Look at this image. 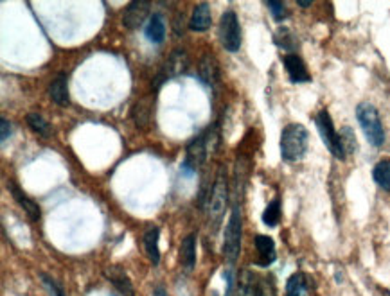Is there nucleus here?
<instances>
[{
	"mask_svg": "<svg viewBox=\"0 0 390 296\" xmlns=\"http://www.w3.org/2000/svg\"><path fill=\"white\" fill-rule=\"evenodd\" d=\"M8 188H9V192H11V196L15 198V201H17L22 209H24V212L29 216L31 221H40V217H42V210H40V207H38L36 201L31 200V198L27 196V194H25V192L22 191L17 184H13V182H9Z\"/></svg>",
	"mask_w": 390,
	"mask_h": 296,
	"instance_id": "f8f14e48",
	"label": "nucleus"
},
{
	"mask_svg": "<svg viewBox=\"0 0 390 296\" xmlns=\"http://www.w3.org/2000/svg\"><path fill=\"white\" fill-rule=\"evenodd\" d=\"M282 63H284V68L286 72H288V77L291 83L298 84V83H308V81H311V75L310 72H308V67L306 63L302 61V58L298 54H286L284 58H282Z\"/></svg>",
	"mask_w": 390,
	"mask_h": 296,
	"instance_id": "9d476101",
	"label": "nucleus"
},
{
	"mask_svg": "<svg viewBox=\"0 0 390 296\" xmlns=\"http://www.w3.org/2000/svg\"><path fill=\"white\" fill-rule=\"evenodd\" d=\"M198 75H200V80L205 83V87H216V83H218L219 80V67L218 61H216V58H214L212 54L203 56V59L200 61V72H198Z\"/></svg>",
	"mask_w": 390,
	"mask_h": 296,
	"instance_id": "2eb2a0df",
	"label": "nucleus"
},
{
	"mask_svg": "<svg viewBox=\"0 0 390 296\" xmlns=\"http://www.w3.org/2000/svg\"><path fill=\"white\" fill-rule=\"evenodd\" d=\"M40 280H42L43 288L49 291L50 296H65V293H63V288L58 284V282H56L55 279H52V276L45 275V273H40Z\"/></svg>",
	"mask_w": 390,
	"mask_h": 296,
	"instance_id": "c85d7f7f",
	"label": "nucleus"
},
{
	"mask_svg": "<svg viewBox=\"0 0 390 296\" xmlns=\"http://www.w3.org/2000/svg\"><path fill=\"white\" fill-rule=\"evenodd\" d=\"M144 34H146L147 40L153 43L164 42V38H166V22H164V17L160 13H155V15L150 18Z\"/></svg>",
	"mask_w": 390,
	"mask_h": 296,
	"instance_id": "6ab92c4d",
	"label": "nucleus"
},
{
	"mask_svg": "<svg viewBox=\"0 0 390 296\" xmlns=\"http://www.w3.org/2000/svg\"><path fill=\"white\" fill-rule=\"evenodd\" d=\"M27 124H29L31 130H33L34 133L40 135V137L43 138L50 137V124L42 117V113L38 112L29 113V115H27Z\"/></svg>",
	"mask_w": 390,
	"mask_h": 296,
	"instance_id": "b1692460",
	"label": "nucleus"
},
{
	"mask_svg": "<svg viewBox=\"0 0 390 296\" xmlns=\"http://www.w3.org/2000/svg\"><path fill=\"white\" fill-rule=\"evenodd\" d=\"M219 40L223 49L229 52H238L241 47V25L238 15L232 9H226L219 18Z\"/></svg>",
	"mask_w": 390,
	"mask_h": 296,
	"instance_id": "0eeeda50",
	"label": "nucleus"
},
{
	"mask_svg": "<svg viewBox=\"0 0 390 296\" xmlns=\"http://www.w3.org/2000/svg\"><path fill=\"white\" fill-rule=\"evenodd\" d=\"M189 67V56L184 49H175L169 56V59L164 65L162 75L159 80L155 81V88H160V84L164 83L166 80H171V77H176V75L184 74Z\"/></svg>",
	"mask_w": 390,
	"mask_h": 296,
	"instance_id": "6e6552de",
	"label": "nucleus"
},
{
	"mask_svg": "<svg viewBox=\"0 0 390 296\" xmlns=\"http://www.w3.org/2000/svg\"><path fill=\"white\" fill-rule=\"evenodd\" d=\"M297 4L301 6V8H310V6L313 4V2H310V0H298Z\"/></svg>",
	"mask_w": 390,
	"mask_h": 296,
	"instance_id": "7c9ffc66",
	"label": "nucleus"
},
{
	"mask_svg": "<svg viewBox=\"0 0 390 296\" xmlns=\"http://www.w3.org/2000/svg\"><path fill=\"white\" fill-rule=\"evenodd\" d=\"M150 8L151 4L146 2V0H135V2H130L128 8L124 9V13H122V24H124L126 29H138L147 18V15H150Z\"/></svg>",
	"mask_w": 390,
	"mask_h": 296,
	"instance_id": "1a4fd4ad",
	"label": "nucleus"
},
{
	"mask_svg": "<svg viewBox=\"0 0 390 296\" xmlns=\"http://www.w3.org/2000/svg\"><path fill=\"white\" fill-rule=\"evenodd\" d=\"M356 119L370 146L382 147L385 144V128H383V122L380 119L376 106L367 103V101L360 103L356 106Z\"/></svg>",
	"mask_w": 390,
	"mask_h": 296,
	"instance_id": "7ed1b4c3",
	"label": "nucleus"
},
{
	"mask_svg": "<svg viewBox=\"0 0 390 296\" xmlns=\"http://www.w3.org/2000/svg\"><path fill=\"white\" fill-rule=\"evenodd\" d=\"M212 24V13H210V6L201 2L194 8L191 20H189V29L196 31V33H203L207 31Z\"/></svg>",
	"mask_w": 390,
	"mask_h": 296,
	"instance_id": "4468645a",
	"label": "nucleus"
},
{
	"mask_svg": "<svg viewBox=\"0 0 390 296\" xmlns=\"http://www.w3.org/2000/svg\"><path fill=\"white\" fill-rule=\"evenodd\" d=\"M155 296H168V293L164 291L162 288H159V289H155Z\"/></svg>",
	"mask_w": 390,
	"mask_h": 296,
	"instance_id": "2f4dec72",
	"label": "nucleus"
},
{
	"mask_svg": "<svg viewBox=\"0 0 390 296\" xmlns=\"http://www.w3.org/2000/svg\"><path fill=\"white\" fill-rule=\"evenodd\" d=\"M281 221V201L273 200L272 203H268V207L263 212V223L270 228H275Z\"/></svg>",
	"mask_w": 390,
	"mask_h": 296,
	"instance_id": "393cba45",
	"label": "nucleus"
},
{
	"mask_svg": "<svg viewBox=\"0 0 390 296\" xmlns=\"http://www.w3.org/2000/svg\"><path fill=\"white\" fill-rule=\"evenodd\" d=\"M159 239H160V228L159 226H150V228L144 232V250H146L147 259L153 266L160 262V250H159Z\"/></svg>",
	"mask_w": 390,
	"mask_h": 296,
	"instance_id": "f3484780",
	"label": "nucleus"
},
{
	"mask_svg": "<svg viewBox=\"0 0 390 296\" xmlns=\"http://www.w3.org/2000/svg\"><path fill=\"white\" fill-rule=\"evenodd\" d=\"M13 130H11V122L8 119H0V142L4 144L9 137H11Z\"/></svg>",
	"mask_w": 390,
	"mask_h": 296,
	"instance_id": "c756f323",
	"label": "nucleus"
},
{
	"mask_svg": "<svg viewBox=\"0 0 390 296\" xmlns=\"http://www.w3.org/2000/svg\"><path fill=\"white\" fill-rule=\"evenodd\" d=\"M373 178L383 191L390 192V160H382L374 165Z\"/></svg>",
	"mask_w": 390,
	"mask_h": 296,
	"instance_id": "4be33fe9",
	"label": "nucleus"
},
{
	"mask_svg": "<svg viewBox=\"0 0 390 296\" xmlns=\"http://www.w3.org/2000/svg\"><path fill=\"white\" fill-rule=\"evenodd\" d=\"M218 126H209V130L203 131L200 137H196L193 142L187 146V153H185V160L182 163L184 169H187L189 172L196 171L198 167H201V163L205 162L209 153H212L216 140H218Z\"/></svg>",
	"mask_w": 390,
	"mask_h": 296,
	"instance_id": "20e7f679",
	"label": "nucleus"
},
{
	"mask_svg": "<svg viewBox=\"0 0 390 296\" xmlns=\"http://www.w3.org/2000/svg\"><path fill=\"white\" fill-rule=\"evenodd\" d=\"M310 146V133L302 124H288L281 133V156L284 162L304 158Z\"/></svg>",
	"mask_w": 390,
	"mask_h": 296,
	"instance_id": "f03ea898",
	"label": "nucleus"
},
{
	"mask_svg": "<svg viewBox=\"0 0 390 296\" xmlns=\"http://www.w3.org/2000/svg\"><path fill=\"white\" fill-rule=\"evenodd\" d=\"M49 97L55 105L65 106L71 105V96H68V80L65 74H59L56 80L50 81L49 84Z\"/></svg>",
	"mask_w": 390,
	"mask_h": 296,
	"instance_id": "ddd939ff",
	"label": "nucleus"
},
{
	"mask_svg": "<svg viewBox=\"0 0 390 296\" xmlns=\"http://www.w3.org/2000/svg\"><path fill=\"white\" fill-rule=\"evenodd\" d=\"M238 296H261L259 288H257L254 279L248 273H245L243 279H241V284L238 288Z\"/></svg>",
	"mask_w": 390,
	"mask_h": 296,
	"instance_id": "bb28decb",
	"label": "nucleus"
},
{
	"mask_svg": "<svg viewBox=\"0 0 390 296\" xmlns=\"http://www.w3.org/2000/svg\"><path fill=\"white\" fill-rule=\"evenodd\" d=\"M268 6L270 13H272V17L275 22H282L286 17H288V9H286L284 2H279V0H270L266 2Z\"/></svg>",
	"mask_w": 390,
	"mask_h": 296,
	"instance_id": "cd10ccee",
	"label": "nucleus"
},
{
	"mask_svg": "<svg viewBox=\"0 0 390 296\" xmlns=\"http://www.w3.org/2000/svg\"><path fill=\"white\" fill-rule=\"evenodd\" d=\"M105 276L113 284V288L117 289L122 296H135V289L131 280L128 279L121 267H108L105 272Z\"/></svg>",
	"mask_w": 390,
	"mask_h": 296,
	"instance_id": "dca6fc26",
	"label": "nucleus"
},
{
	"mask_svg": "<svg viewBox=\"0 0 390 296\" xmlns=\"http://www.w3.org/2000/svg\"><path fill=\"white\" fill-rule=\"evenodd\" d=\"M273 42H275L277 47H281L282 50H286L288 54H291V50L297 49V38L288 27H281L277 31L275 36H273Z\"/></svg>",
	"mask_w": 390,
	"mask_h": 296,
	"instance_id": "5701e85b",
	"label": "nucleus"
},
{
	"mask_svg": "<svg viewBox=\"0 0 390 296\" xmlns=\"http://www.w3.org/2000/svg\"><path fill=\"white\" fill-rule=\"evenodd\" d=\"M286 296H308L306 275L301 272L294 273L286 282Z\"/></svg>",
	"mask_w": 390,
	"mask_h": 296,
	"instance_id": "aec40b11",
	"label": "nucleus"
},
{
	"mask_svg": "<svg viewBox=\"0 0 390 296\" xmlns=\"http://www.w3.org/2000/svg\"><path fill=\"white\" fill-rule=\"evenodd\" d=\"M254 246L257 250V260L256 264L261 267H268L275 262L277 251H275V242L268 235H257L254 241Z\"/></svg>",
	"mask_w": 390,
	"mask_h": 296,
	"instance_id": "9b49d317",
	"label": "nucleus"
},
{
	"mask_svg": "<svg viewBox=\"0 0 390 296\" xmlns=\"http://www.w3.org/2000/svg\"><path fill=\"white\" fill-rule=\"evenodd\" d=\"M151 112H153V105L151 101L147 99H140L137 105L133 106V121L138 128H146L151 121Z\"/></svg>",
	"mask_w": 390,
	"mask_h": 296,
	"instance_id": "412c9836",
	"label": "nucleus"
},
{
	"mask_svg": "<svg viewBox=\"0 0 390 296\" xmlns=\"http://www.w3.org/2000/svg\"><path fill=\"white\" fill-rule=\"evenodd\" d=\"M207 217H209V230L212 234H216L223 223V217H225L226 207H229V182H226L225 171L223 167H219L218 176L214 179L212 192H210V198L207 201Z\"/></svg>",
	"mask_w": 390,
	"mask_h": 296,
	"instance_id": "f257e3e1",
	"label": "nucleus"
},
{
	"mask_svg": "<svg viewBox=\"0 0 390 296\" xmlns=\"http://www.w3.org/2000/svg\"><path fill=\"white\" fill-rule=\"evenodd\" d=\"M338 137H340V142H342V147H344L345 154H354L358 149V142H356V135L352 131V128L349 126H344L342 130L338 131Z\"/></svg>",
	"mask_w": 390,
	"mask_h": 296,
	"instance_id": "a878e982",
	"label": "nucleus"
},
{
	"mask_svg": "<svg viewBox=\"0 0 390 296\" xmlns=\"http://www.w3.org/2000/svg\"><path fill=\"white\" fill-rule=\"evenodd\" d=\"M315 124H317V130H319L320 137H322V140H324V144H326L327 149L333 153V156L338 160L347 158V154H345L344 147H342V142H340L338 131L335 130L333 119L327 110H322V112L317 113V117H315Z\"/></svg>",
	"mask_w": 390,
	"mask_h": 296,
	"instance_id": "423d86ee",
	"label": "nucleus"
},
{
	"mask_svg": "<svg viewBox=\"0 0 390 296\" xmlns=\"http://www.w3.org/2000/svg\"><path fill=\"white\" fill-rule=\"evenodd\" d=\"M178 255H180L182 266H184L187 272H191L194 267V264H196V235H187V237L180 242Z\"/></svg>",
	"mask_w": 390,
	"mask_h": 296,
	"instance_id": "a211bd4d",
	"label": "nucleus"
},
{
	"mask_svg": "<svg viewBox=\"0 0 390 296\" xmlns=\"http://www.w3.org/2000/svg\"><path fill=\"white\" fill-rule=\"evenodd\" d=\"M241 239H243V216L239 205L232 207L231 217L225 226V234H223V257L229 264H234L241 251Z\"/></svg>",
	"mask_w": 390,
	"mask_h": 296,
	"instance_id": "39448f33",
	"label": "nucleus"
}]
</instances>
